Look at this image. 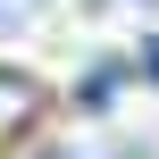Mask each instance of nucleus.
Returning a JSON list of instances; mask_svg holds the SVG:
<instances>
[{
    "instance_id": "2",
    "label": "nucleus",
    "mask_w": 159,
    "mask_h": 159,
    "mask_svg": "<svg viewBox=\"0 0 159 159\" xmlns=\"http://www.w3.org/2000/svg\"><path fill=\"white\" fill-rule=\"evenodd\" d=\"M117 67H126V59H101V75H84V101H92V109H109V92H117Z\"/></svg>"
},
{
    "instance_id": "1",
    "label": "nucleus",
    "mask_w": 159,
    "mask_h": 159,
    "mask_svg": "<svg viewBox=\"0 0 159 159\" xmlns=\"http://www.w3.org/2000/svg\"><path fill=\"white\" fill-rule=\"evenodd\" d=\"M34 109V84H17V75H0V126H17Z\"/></svg>"
},
{
    "instance_id": "3",
    "label": "nucleus",
    "mask_w": 159,
    "mask_h": 159,
    "mask_svg": "<svg viewBox=\"0 0 159 159\" xmlns=\"http://www.w3.org/2000/svg\"><path fill=\"white\" fill-rule=\"evenodd\" d=\"M134 75H143V84H159V42H143V59H134Z\"/></svg>"
}]
</instances>
